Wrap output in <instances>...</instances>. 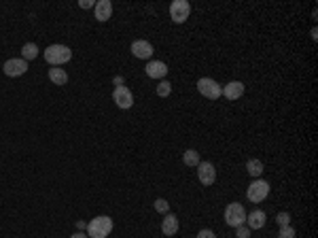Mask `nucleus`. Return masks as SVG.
<instances>
[{
    "mask_svg": "<svg viewBox=\"0 0 318 238\" xmlns=\"http://www.w3.org/2000/svg\"><path fill=\"white\" fill-rule=\"evenodd\" d=\"M112 232V219L106 215H100L89 221L87 226V236L89 238H106Z\"/></svg>",
    "mask_w": 318,
    "mask_h": 238,
    "instance_id": "obj_1",
    "label": "nucleus"
},
{
    "mask_svg": "<svg viewBox=\"0 0 318 238\" xmlns=\"http://www.w3.org/2000/svg\"><path fill=\"white\" fill-rule=\"evenodd\" d=\"M70 58H72V51L66 45H49L45 49V60L53 66L66 64V62H70Z\"/></svg>",
    "mask_w": 318,
    "mask_h": 238,
    "instance_id": "obj_2",
    "label": "nucleus"
},
{
    "mask_svg": "<svg viewBox=\"0 0 318 238\" xmlns=\"http://www.w3.org/2000/svg\"><path fill=\"white\" fill-rule=\"evenodd\" d=\"M225 221H227V226H231V228L244 226V223H246V211H244V206L240 202H231L225 208Z\"/></svg>",
    "mask_w": 318,
    "mask_h": 238,
    "instance_id": "obj_3",
    "label": "nucleus"
},
{
    "mask_svg": "<svg viewBox=\"0 0 318 238\" xmlns=\"http://www.w3.org/2000/svg\"><path fill=\"white\" fill-rule=\"evenodd\" d=\"M269 196V183L267 181H263V179H255L253 183L248 185V189H246V198L251 200V202H263L265 198Z\"/></svg>",
    "mask_w": 318,
    "mask_h": 238,
    "instance_id": "obj_4",
    "label": "nucleus"
},
{
    "mask_svg": "<svg viewBox=\"0 0 318 238\" xmlns=\"http://www.w3.org/2000/svg\"><path fill=\"white\" fill-rule=\"evenodd\" d=\"M197 92L204 98H210V100H216V98H221V94H223L219 83H216L214 79H208V77L197 81Z\"/></svg>",
    "mask_w": 318,
    "mask_h": 238,
    "instance_id": "obj_5",
    "label": "nucleus"
},
{
    "mask_svg": "<svg viewBox=\"0 0 318 238\" xmlns=\"http://www.w3.org/2000/svg\"><path fill=\"white\" fill-rule=\"evenodd\" d=\"M189 15H191V5L187 3V0H174V3L170 5V17H172L174 24L187 21Z\"/></svg>",
    "mask_w": 318,
    "mask_h": 238,
    "instance_id": "obj_6",
    "label": "nucleus"
},
{
    "mask_svg": "<svg viewBox=\"0 0 318 238\" xmlns=\"http://www.w3.org/2000/svg\"><path fill=\"white\" fill-rule=\"evenodd\" d=\"M112 100H115V104H117L119 109H129L134 104V96H132V92H129L125 85H117V88H115V92H112Z\"/></svg>",
    "mask_w": 318,
    "mask_h": 238,
    "instance_id": "obj_7",
    "label": "nucleus"
},
{
    "mask_svg": "<svg viewBox=\"0 0 318 238\" xmlns=\"http://www.w3.org/2000/svg\"><path fill=\"white\" fill-rule=\"evenodd\" d=\"M197 179L201 185H212L216 181V170L210 162H199L197 164Z\"/></svg>",
    "mask_w": 318,
    "mask_h": 238,
    "instance_id": "obj_8",
    "label": "nucleus"
},
{
    "mask_svg": "<svg viewBox=\"0 0 318 238\" xmlns=\"http://www.w3.org/2000/svg\"><path fill=\"white\" fill-rule=\"evenodd\" d=\"M3 71L7 77H21L26 71H28V62L21 58V60H7L5 66H3Z\"/></svg>",
    "mask_w": 318,
    "mask_h": 238,
    "instance_id": "obj_9",
    "label": "nucleus"
},
{
    "mask_svg": "<svg viewBox=\"0 0 318 238\" xmlns=\"http://www.w3.org/2000/svg\"><path fill=\"white\" fill-rule=\"evenodd\" d=\"M132 53L140 60H149L153 55V45L149 40H134L132 43Z\"/></svg>",
    "mask_w": 318,
    "mask_h": 238,
    "instance_id": "obj_10",
    "label": "nucleus"
},
{
    "mask_svg": "<svg viewBox=\"0 0 318 238\" xmlns=\"http://www.w3.org/2000/svg\"><path fill=\"white\" fill-rule=\"evenodd\" d=\"M144 71H147V75L151 79H164L168 75V66H166V62L153 60V62H149L147 66H144Z\"/></svg>",
    "mask_w": 318,
    "mask_h": 238,
    "instance_id": "obj_11",
    "label": "nucleus"
},
{
    "mask_svg": "<svg viewBox=\"0 0 318 238\" xmlns=\"http://www.w3.org/2000/svg\"><path fill=\"white\" fill-rule=\"evenodd\" d=\"M265 221H267V215L263 211H259V208H255L253 213H246V223L251 230H261L265 226Z\"/></svg>",
    "mask_w": 318,
    "mask_h": 238,
    "instance_id": "obj_12",
    "label": "nucleus"
},
{
    "mask_svg": "<svg viewBox=\"0 0 318 238\" xmlns=\"http://www.w3.org/2000/svg\"><path fill=\"white\" fill-rule=\"evenodd\" d=\"M94 9H96V19H98V21H108L110 15H112V5H110V0H98Z\"/></svg>",
    "mask_w": 318,
    "mask_h": 238,
    "instance_id": "obj_13",
    "label": "nucleus"
},
{
    "mask_svg": "<svg viewBox=\"0 0 318 238\" xmlns=\"http://www.w3.org/2000/svg\"><path fill=\"white\" fill-rule=\"evenodd\" d=\"M242 94H244V83H240V81H231L223 88V96L227 100H238Z\"/></svg>",
    "mask_w": 318,
    "mask_h": 238,
    "instance_id": "obj_14",
    "label": "nucleus"
},
{
    "mask_svg": "<svg viewBox=\"0 0 318 238\" xmlns=\"http://www.w3.org/2000/svg\"><path fill=\"white\" fill-rule=\"evenodd\" d=\"M162 232H164L166 236H174V234L178 232V219H176V215L166 213V217H164V221H162Z\"/></svg>",
    "mask_w": 318,
    "mask_h": 238,
    "instance_id": "obj_15",
    "label": "nucleus"
},
{
    "mask_svg": "<svg viewBox=\"0 0 318 238\" xmlns=\"http://www.w3.org/2000/svg\"><path fill=\"white\" fill-rule=\"evenodd\" d=\"M246 172L253 177V179H259L263 175V162L261 160H248L246 162Z\"/></svg>",
    "mask_w": 318,
    "mask_h": 238,
    "instance_id": "obj_16",
    "label": "nucleus"
},
{
    "mask_svg": "<svg viewBox=\"0 0 318 238\" xmlns=\"http://www.w3.org/2000/svg\"><path fill=\"white\" fill-rule=\"evenodd\" d=\"M49 79L55 83V85H64L68 81V75H66V71H62V68H49Z\"/></svg>",
    "mask_w": 318,
    "mask_h": 238,
    "instance_id": "obj_17",
    "label": "nucleus"
},
{
    "mask_svg": "<svg viewBox=\"0 0 318 238\" xmlns=\"http://www.w3.org/2000/svg\"><path fill=\"white\" fill-rule=\"evenodd\" d=\"M183 162H185L187 166H197V164H199V153H197L195 149H187L185 156H183Z\"/></svg>",
    "mask_w": 318,
    "mask_h": 238,
    "instance_id": "obj_18",
    "label": "nucleus"
},
{
    "mask_svg": "<svg viewBox=\"0 0 318 238\" xmlns=\"http://www.w3.org/2000/svg\"><path fill=\"white\" fill-rule=\"evenodd\" d=\"M21 55H24V60H34L36 55H38V47H36V43H26L24 49H21Z\"/></svg>",
    "mask_w": 318,
    "mask_h": 238,
    "instance_id": "obj_19",
    "label": "nucleus"
},
{
    "mask_svg": "<svg viewBox=\"0 0 318 238\" xmlns=\"http://www.w3.org/2000/svg\"><path fill=\"white\" fill-rule=\"evenodd\" d=\"M170 92H172V85L168 81H162L157 85V96H162V98H166V96H170Z\"/></svg>",
    "mask_w": 318,
    "mask_h": 238,
    "instance_id": "obj_20",
    "label": "nucleus"
},
{
    "mask_svg": "<svg viewBox=\"0 0 318 238\" xmlns=\"http://www.w3.org/2000/svg\"><path fill=\"white\" fill-rule=\"evenodd\" d=\"M278 238H295V230L293 226H280V234Z\"/></svg>",
    "mask_w": 318,
    "mask_h": 238,
    "instance_id": "obj_21",
    "label": "nucleus"
},
{
    "mask_svg": "<svg viewBox=\"0 0 318 238\" xmlns=\"http://www.w3.org/2000/svg\"><path fill=\"white\" fill-rule=\"evenodd\" d=\"M276 221H278V226H291V215H288L286 211L284 213H278Z\"/></svg>",
    "mask_w": 318,
    "mask_h": 238,
    "instance_id": "obj_22",
    "label": "nucleus"
},
{
    "mask_svg": "<svg viewBox=\"0 0 318 238\" xmlns=\"http://www.w3.org/2000/svg\"><path fill=\"white\" fill-rule=\"evenodd\" d=\"M155 208H157L159 213H168V211H170V204H168L164 198H159V200H155Z\"/></svg>",
    "mask_w": 318,
    "mask_h": 238,
    "instance_id": "obj_23",
    "label": "nucleus"
},
{
    "mask_svg": "<svg viewBox=\"0 0 318 238\" xmlns=\"http://www.w3.org/2000/svg\"><path fill=\"white\" fill-rule=\"evenodd\" d=\"M236 236L238 238H251V228H244V226L236 228Z\"/></svg>",
    "mask_w": 318,
    "mask_h": 238,
    "instance_id": "obj_24",
    "label": "nucleus"
},
{
    "mask_svg": "<svg viewBox=\"0 0 318 238\" xmlns=\"http://www.w3.org/2000/svg\"><path fill=\"white\" fill-rule=\"evenodd\" d=\"M197 238H216V236L212 230H201V232H197Z\"/></svg>",
    "mask_w": 318,
    "mask_h": 238,
    "instance_id": "obj_25",
    "label": "nucleus"
},
{
    "mask_svg": "<svg viewBox=\"0 0 318 238\" xmlns=\"http://www.w3.org/2000/svg\"><path fill=\"white\" fill-rule=\"evenodd\" d=\"M79 7L81 9H92V7H96V3H92V0H81Z\"/></svg>",
    "mask_w": 318,
    "mask_h": 238,
    "instance_id": "obj_26",
    "label": "nucleus"
},
{
    "mask_svg": "<svg viewBox=\"0 0 318 238\" xmlns=\"http://www.w3.org/2000/svg\"><path fill=\"white\" fill-rule=\"evenodd\" d=\"M70 238H87V236H85V234H83V232H77V234H72V236H70Z\"/></svg>",
    "mask_w": 318,
    "mask_h": 238,
    "instance_id": "obj_27",
    "label": "nucleus"
}]
</instances>
